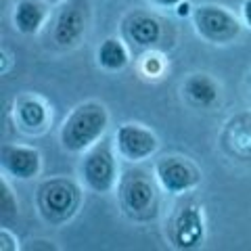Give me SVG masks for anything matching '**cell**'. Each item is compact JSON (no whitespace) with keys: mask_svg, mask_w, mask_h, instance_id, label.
<instances>
[{"mask_svg":"<svg viewBox=\"0 0 251 251\" xmlns=\"http://www.w3.org/2000/svg\"><path fill=\"white\" fill-rule=\"evenodd\" d=\"M109 124V113L100 103H82L67 115L61 128V145L69 153H82L99 143Z\"/></svg>","mask_w":251,"mask_h":251,"instance_id":"cell-1","label":"cell"},{"mask_svg":"<svg viewBox=\"0 0 251 251\" xmlns=\"http://www.w3.org/2000/svg\"><path fill=\"white\" fill-rule=\"evenodd\" d=\"M77 207H80V188L72 180L52 178L38 188V209L46 222H65L75 214Z\"/></svg>","mask_w":251,"mask_h":251,"instance_id":"cell-2","label":"cell"},{"mask_svg":"<svg viewBox=\"0 0 251 251\" xmlns=\"http://www.w3.org/2000/svg\"><path fill=\"white\" fill-rule=\"evenodd\" d=\"M82 178L92 193H109L117 182L115 155L109 143H97L82 161Z\"/></svg>","mask_w":251,"mask_h":251,"instance_id":"cell-3","label":"cell"},{"mask_svg":"<svg viewBox=\"0 0 251 251\" xmlns=\"http://www.w3.org/2000/svg\"><path fill=\"white\" fill-rule=\"evenodd\" d=\"M120 199L124 209L134 218H147L155 209V184L143 170L126 172L120 180Z\"/></svg>","mask_w":251,"mask_h":251,"instance_id":"cell-4","label":"cell"},{"mask_svg":"<svg viewBox=\"0 0 251 251\" xmlns=\"http://www.w3.org/2000/svg\"><path fill=\"white\" fill-rule=\"evenodd\" d=\"M193 19L197 34L211 44H228L241 34V21L222 6H199Z\"/></svg>","mask_w":251,"mask_h":251,"instance_id":"cell-5","label":"cell"},{"mask_svg":"<svg viewBox=\"0 0 251 251\" xmlns=\"http://www.w3.org/2000/svg\"><path fill=\"white\" fill-rule=\"evenodd\" d=\"M155 176L163 186V191L172 195L186 193L201 182V172L197 170V166L193 161H188L186 157L178 155L161 157L155 166Z\"/></svg>","mask_w":251,"mask_h":251,"instance_id":"cell-6","label":"cell"},{"mask_svg":"<svg viewBox=\"0 0 251 251\" xmlns=\"http://www.w3.org/2000/svg\"><path fill=\"white\" fill-rule=\"evenodd\" d=\"M88 25V2L86 0H67L54 17L52 42L61 49L75 46L82 40Z\"/></svg>","mask_w":251,"mask_h":251,"instance_id":"cell-7","label":"cell"},{"mask_svg":"<svg viewBox=\"0 0 251 251\" xmlns=\"http://www.w3.org/2000/svg\"><path fill=\"white\" fill-rule=\"evenodd\" d=\"M115 147H117V153L126 161L136 163V161H143L147 157H151L157 151V147H159V140H157L155 132L145 128V126L124 124L115 132Z\"/></svg>","mask_w":251,"mask_h":251,"instance_id":"cell-8","label":"cell"},{"mask_svg":"<svg viewBox=\"0 0 251 251\" xmlns=\"http://www.w3.org/2000/svg\"><path fill=\"white\" fill-rule=\"evenodd\" d=\"M0 163L9 176L19 180H29L38 176L42 166L40 151L25 145H2L0 149Z\"/></svg>","mask_w":251,"mask_h":251,"instance_id":"cell-9","label":"cell"},{"mask_svg":"<svg viewBox=\"0 0 251 251\" xmlns=\"http://www.w3.org/2000/svg\"><path fill=\"white\" fill-rule=\"evenodd\" d=\"M203 234H205V226H203V216L199 207L188 205L178 211V216L174 218V224H172V243L178 249H191L197 247L203 241Z\"/></svg>","mask_w":251,"mask_h":251,"instance_id":"cell-10","label":"cell"},{"mask_svg":"<svg viewBox=\"0 0 251 251\" xmlns=\"http://www.w3.org/2000/svg\"><path fill=\"white\" fill-rule=\"evenodd\" d=\"M184 94L195 107L209 109L218 103L220 88L207 74H193L184 82Z\"/></svg>","mask_w":251,"mask_h":251,"instance_id":"cell-11","label":"cell"},{"mask_svg":"<svg viewBox=\"0 0 251 251\" xmlns=\"http://www.w3.org/2000/svg\"><path fill=\"white\" fill-rule=\"evenodd\" d=\"M128 36L138 46H155L161 40V23L151 15L136 13L128 19Z\"/></svg>","mask_w":251,"mask_h":251,"instance_id":"cell-12","label":"cell"},{"mask_svg":"<svg viewBox=\"0 0 251 251\" xmlns=\"http://www.w3.org/2000/svg\"><path fill=\"white\" fill-rule=\"evenodd\" d=\"M46 19V9L40 2H34V0H21L15 6V13H13V23L17 31L21 34H36L38 29L42 27V23Z\"/></svg>","mask_w":251,"mask_h":251,"instance_id":"cell-13","label":"cell"},{"mask_svg":"<svg viewBox=\"0 0 251 251\" xmlns=\"http://www.w3.org/2000/svg\"><path fill=\"white\" fill-rule=\"evenodd\" d=\"M17 122L21 124L23 130L36 132L42 130L49 122V109L36 97H25L17 103Z\"/></svg>","mask_w":251,"mask_h":251,"instance_id":"cell-14","label":"cell"},{"mask_svg":"<svg viewBox=\"0 0 251 251\" xmlns=\"http://www.w3.org/2000/svg\"><path fill=\"white\" fill-rule=\"evenodd\" d=\"M97 59H99V65L103 67L105 72H122V69L128 65L130 54H128V49H126V44L122 40H117V38H107V40L99 46Z\"/></svg>","mask_w":251,"mask_h":251,"instance_id":"cell-15","label":"cell"},{"mask_svg":"<svg viewBox=\"0 0 251 251\" xmlns=\"http://www.w3.org/2000/svg\"><path fill=\"white\" fill-rule=\"evenodd\" d=\"M232 130V151L245 157V159H251V120H237L230 124Z\"/></svg>","mask_w":251,"mask_h":251,"instance_id":"cell-16","label":"cell"},{"mask_svg":"<svg viewBox=\"0 0 251 251\" xmlns=\"http://www.w3.org/2000/svg\"><path fill=\"white\" fill-rule=\"evenodd\" d=\"M17 216V201L13 199V193L9 188V182L2 180V193H0V218L2 222H9Z\"/></svg>","mask_w":251,"mask_h":251,"instance_id":"cell-17","label":"cell"},{"mask_svg":"<svg viewBox=\"0 0 251 251\" xmlns=\"http://www.w3.org/2000/svg\"><path fill=\"white\" fill-rule=\"evenodd\" d=\"M143 67L149 75H159L163 69V61H161V57H157V54H149V57H145Z\"/></svg>","mask_w":251,"mask_h":251,"instance_id":"cell-18","label":"cell"},{"mask_svg":"<svg viewBox=\"0 0 251 251\" xmlns=\"http://www.w3.org/2000/svg\"><path fill=\"white\" fill-rule=\"evenodd\" d=\"M243 19H245V23L251 27V0L243 2Z\"/></svg>","mask_w":251,"mask_h":251,"instance_id":"cell-19","label":"cell"},{"mask_svg":"<svg viewBox=\"0 0 251 251\" xmlns=\"http://www.w3.org/2000/svg\"><path fill=\"white\" fill-rule=\"evenodd\" d=\"M151 2H155L157 6H178L182 0H151Z\"/></svg>","mask_w":251,"mask_h":251,"instance_id":"cell-20","label":"cell"},{"mask_svg":"<svg viewBox=\"0 0 251 251\" xmlns=\"http://www.w3.org/2000/svg\"><path fill=\"white\" fill-rule=\"evenodd\" d=\"M178 15H188V4L186 2H180L178 4Z\"/></svg>","mask_w":251,"mask_h":251,"instance_id":"cell-21","label":"cell"},{"mask_svg":"<svg viewBox=\"0 0 251 251\" xmlns=\"http://www.w3.org/2000/svg\"><path fill=\"white\" fill-rule=\"evenodd\" d=\"M49 2H50V4H54V2H61V0H49Z\"/></svg>","mask_w":251,"mask_h":251,"instance_id":"cell-22","label":"cell"}]
</instances>
